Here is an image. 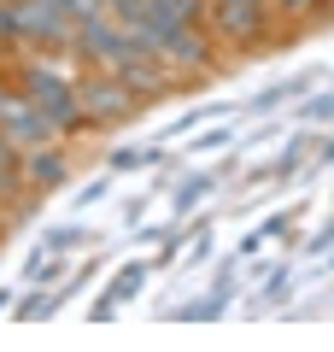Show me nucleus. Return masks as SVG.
Masks as SVG:
<instances>
[{
    "instance_id": "nucleus-1",
    "label": "nucleus",
    "mask_w": 334,
    "mask_h": 352,
    "mask_svg": "<svg viewBox=\"0 0 334 352\" xmlns=\"http://www.w3.org/2000/svg\"><path fill=\"white\" fill-rule=\"evenodd\" d=\"M135 282H141V270H124V276L111 282V300H124V294H129V288H135Z\"/></svg>"
}]
</instances>
